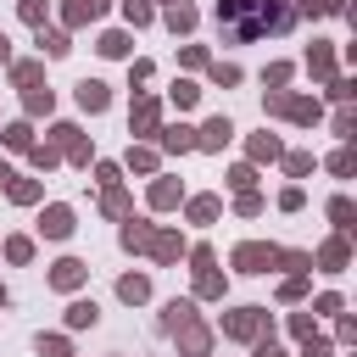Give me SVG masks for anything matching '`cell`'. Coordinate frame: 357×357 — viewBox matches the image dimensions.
I'll return each instance as SVG.
<instances>
[{
    "mask_svg": "<svg viewBox=\"0 0 357 357\" xmlns=\"http://www.w3.org/2000/svg\"><path fill=\"white\" fill-rule=\"evenodd\" d=\"M0 62H6V34H0Z\"/></svg>",
    "mask_w": 357,
    "mask_h": 357,
    "instance_id": "7c38bea8",
    "label": "cell"
},
{
    "mask_svg": "<svg viewBox=\"0 0 357 357\" xmlns=\"http://www.w3.org/2000/svg\"><path fill=\"white\" fill-rule=\"evenodd\" d=\"M78 101H84L89 112H101V106H106V84H95V78H84V84H78Z\"/></svg>",
    "mask_w": 357,
    "mask_h": 357,
    "instance_id": "7a4b0ae2",
    "label": "cell"
},
{
    "mask_svg": "<svg viewBox=\"0 0 357 357\" xmlns=\"http://www.w3.org/2000/svg\"><path fill=\"white\" fill-rule=\"evenodd\" d=\"M218 23L229 28L235 39H257L268 28H285L290 23V6H285V0H223Z\"/></svg>",
    "mask_w": 357,
    "mask_h": 357,
    "instance_id": "6da1fadb",
    "label": "cell"
},
{
    "mask_svg": "<svg viewBox=\"0 0 357 357\" xmlns=\"http://www.w3.org/2000/svg\"><path fill=\"white\" fill-rule=\"evenodd\" d=\"M123 12H128V23H146V17H151L146 0H123Z\"/></svg>",
    "mask_w": 357,
    "mask_h": 357,
    "instance_id": "9c48e42d",
    "label": "cell"
},
{
    "mask_svg": "<svg viewBox=\"0 0 357 357\" xmlns=\"http://www.w3.org/2000/svg\"><path fill=\"white\" fill-rule=\"evenodd\" d=\"M117 290H123V296H128V301H146V279H123V285H117Z\"/></svg>",
    "mask_w": 357,
    "mask_h": 357,
    "instance_id": "8fae6325",
    "label": "cell"
},
{
    "mask_svg": "<svg viewBox=\"0 0 357 357\" xmlns=\"http://www.w3.org/2000/svg\"><path fill=\"white\" fill-rule=\"evenodd\" d=\"M67 324H73V330H84V324H95V301H73V312H67Z\"/></svg>",
    "mask_w": 357,
    "mask_h": 357,
    "instance_id": "5b68a950",
    "label": "cell"
},
{
    "mask_svg": "<svg viewBox=\"0 0 357 357\" xmlns=\"http://www.w3.org/2000/svg\"><path fill=\"white\" fill-rule=\"evenodd\" d=\"M101 51H106V56H123V51H128V39H123V34H106V39H101Z\"/></svg>",
    "mask_w": 357,
    "mask_h": 357,
    "instance_id": "30bf717a",
    "label": "cell"
},
{
    "mask_svg": "<svg viewBox=\"0 0 357 357\" xmlns=\"http://www.w3.org/2000/svg\"><path fill=\"white\" fill-rule=\"evenodd\" d=\"M51 279H56L62 290H73V285L84 279V262H62V268H56V274H51Z\"/></svg>",
    "mask_w": 357,
    "mask_h": 357,
    "instance_id": "3957f363",
    "label": "cell"
},
{
    "mask_svg": "<svg viewBox=\"0 0 357 357\" xmlns=\"http://www.w3.org/2000/svg\"><path fill=\"white\" fill-rule=\"evenodd\" d=\"M0 307H6V290H0Z\"/></svg>",
    "mask_w": 357,
    "mask_h": 357,
    "instance_id": "4fadbf2b",
    "label": "cell"
},
{
    "mask_svg": "<svg viewBox=\"0 0 357 357\" xmlns=\"http://www.w3.org/2000/svg\"><path fill=\"white\" fill-rule=\"evenodd\" d=\"M67 229H73V223H67V212H62V207L45 212V235H67Z\"/></svg>",
    "mask_w": 357,
    "mask_h": 357,
    "instance_id": "8992f818",
    "label": "cell"
},
{
    "mask_svg": "<svg viewBox=\"0 0 357 357\" xmlns=\"http://www.w3.org/2000/svg\"><path fill=\"white\" fill-rule=\"evenodd\" d=\"M235 262H240V268H251V274H257L262 262H274V251H262V246H246V251H240Z\"/></svg>",
    "mask_w": 357,
    "mask_h": 357,
    "instance_id": "277c9868",
    "label": "cell"
},
{
    "mask_svg": "<svg viewBox=\"0 0 357 357\" xmlns=\"http://www.w3.org/2000/svg\"><path fill=\"white\" fill-rule=\"evenodd\" d=\"M106 6V0H73V23H84V17H95Z\"/></svg>",
    "mask_w": 357,
    "mask_h": 357,
    "instance_id": "ba28073f",
    "label": "cell"
},
{
    "mask_svg": "<svg viewBox=\"0 0 357 357\" xmlns=\"http://www.w3.org/2000/svg\"><path fill=\"white\" fill-rule=\"evenodd\" d=\"M0 178H6V168H0Z\"/></svg>",
    "mask_w": 357,
    "mask_h": 357,
    "instance_id": "5bb4252c",
    "label": "cell"
},
{
    "mask_svg": "<svg viewBox=\"0 0 357 357\" xmlns=\"http://www.w3.org/2000/svg\"><path fill=\"white\" fill-rule=\"evenodd\" d=\"M201 134H207V146H223V140H229V134H235V128H229V123H223V117H212V123H207Z\"/></svg>",
    "mask_w": 357,
    "mask_h": 357,
    "instance_id": "52a82bcc",
    "label": "cell"
}]
</instances>
